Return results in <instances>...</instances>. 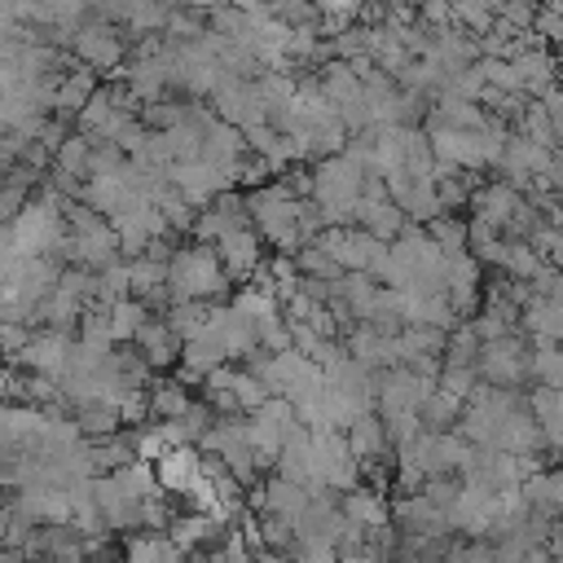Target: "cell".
I'll return each instance as SVG.
<instances>
[{
	"label": "cell",
	"instance_id": "1",
	"mask_svg": "<svg viewBox=\"0 0 563 563\" xmlns=\"http://www.w3.org/2000/svg\"><path fill=\"white\" fill-rule=\"evenodd\" d=\"M185 550L172 541V532H132L128 537V563H180Z\"/></svg>",
	"mask_w": 563,
	"mask_h": 563
}]
</instances>
